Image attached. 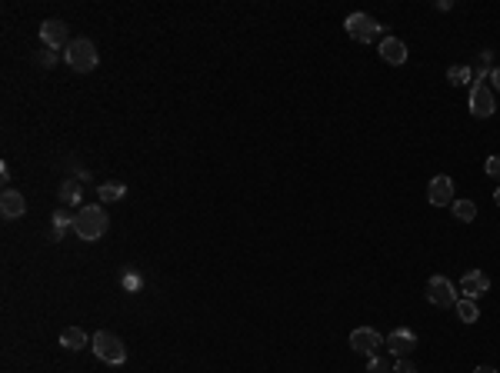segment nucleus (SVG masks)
I'll use <instances>...</instances> for the list:
<instances>
[{
    "mask_svg": "<svg viewBox=\"0 0 500 373\" xmlns=\"http://www.w3.org/2000/svg\"><path fill=\"white\" fill-rule=\"evenodd\" d=\"M427 300H431L433 307H454L460 297H457V290H454V283H450L444 274H433L431 280H427Z\"/></svg>",
    "mask_w": 500,
    "mask_h": 373,
    "instance_id": "nucleus-5",
    "label": "nucleus"
},
{
    "mask_svg": "<svg viewBox=\"0 0 500 373\" xmlns=\"http://www.w3.org/2000/svg\"><path fill=\"white\" fill-rule=\"evenodd\" d=\"M107 227H111V220H107V213L100 207H81L77 217H74V234L81 237V240H87V244L100 240V237L107 234Z\"/></svg>",
    "mask_w": 500,
    "mask_h": 373,
    "instance_id": "nucleus-1",
    "label": "nucleus"
},
{
    "mask_svg": "<svg viewBox=\"0 0 500 373\" xmlns=\"http://www.w3.org/2000/svg\"><path fill=\"white\" fill-rule=\"evenodd\" d=\"M90 346H94V353H97L104 363H111V367H120V363H127V344L117 337V333L97 330V333H94V340H90Z\"/></svg>",
    "mask_w": 500,
    "mask_h": 373,
    "instance_id": "nucleus-3",
    "label": "nucleus"
},
{
    "mask_svg": "<svg viewBox=\"0 0 500 373\" xmlns=\"http://www.w3.org/2000/svg\"><path fill=\"white\" fill-rule=\"evenodd\" d=\"M473 373H497L494 367H473Z\"/></svg>",
    "mask_w": 500,
    "mask_h": 373,
    "instance_id": "nucleus-27",
    "label": "nucleus"
},
{
    "mask_svg": "<svg viewBox=\"0 0 500 373\" xmlns=\"http://www.w3.org/2000/svg\"><path fill=\"white\" fill-rule=\"evenodd\" d=\"M471 113L477 117V120H487V117H494V111H497V100H494V90L487 87V83H473L471 87Z\"/></svg>",
    "mask_w": 500,
    "mask_h": 373,
    "instance_id": "nucleus-6",
    "label": "nucleus"
},
{
    "mask_svg": "<svg viewBox=\"0 0 500 373\" xmlns=\"http://www.w3.org/2000/svg\"><path fill=\"white\" fill-rule=\"evenodd\" d=\"M494 204H497V207H500V187H497V194H494Z\"/></svg>",
    "mask_w": 500,
    "mask_h": 373,
    "instance_id": "nucleus-28",
    "label": "nucleus"
},
{
    "mask_svg": "<svg viewBox=\"0 0 500 373\" xmlns=\"http://www.w3.org/2000/svg\"><path fill=\"white\" fill-rule=\"evenodd\" d=\"M490 83L500 90V67H490Z\"/></svg>",
    "mask_w": 500,
    "mask_h": 373,
    "instance_id": "nucleus-26",
    "label": "nucleus"
},
{
    "mask_svg": "<svg viewBox=\"0 0 500 373\" xmlns=\"http://www.w3.org/2000/svg\"><path fill=\"white\" fill-rule=\"evenodd\" d=\"M380 57H384L387 64H394V67H401L403 60H407V43L397 41V37H384V41H380Z\"/></svg>",
    "mask_w": 500,
    "mask_h": 373,
    "instance_id": "nucleus-13",
    "label": "nucleus"
},
{
    "mask_svg": "<svg viewBox=\"0 0 500 373\" xmlns=\"http://www.w3.org/2000/svg\"><path fill=\"white\" fill-rule=\"evenodd\" d=\"M74 217H77V213L57 210V213H54V230H50V240H64V230H67V227H74Z\"/></svg>",
    "mask_w": 500,
    "mask_h": 373,
    "instance_id": "nucleus-18",
    "label": "nucleus"
},
{
    "mask_svg": "<svg viewBox=\"0 0 500 373\" xmlns=\"http://www.w3.org/2000/svg\"><path fill=\"white\" fill-rule=\"evenodd\" d=\"M394 373H417V367L403 357V360H394Z\"/></svg>",
    "mask_w": 500,
    "mask_h": 373,
    "instance_id": "nucleus-24",
    "label": "nucleus"
},
{
    "mask_svg": "<svg viewBox=\"0 0 500 373\" xmlns=\"http://www.w3.org/2000/svg\"><path fill=\"white\" fill-rule=\"evenodd\" d=\"M0 213H4V220H17V217L27 213V200L20 197V190L7 187V190L0 194Z\"/></svg>",
    "mask_w": 500,
    "mask_h": 373,
    "instance_id": "nucleus-12",
    "label": "nucleus"
},
{
    "mask_svg": "<svg viewBox=\"0 0 500 373\" xmlns=\"http://www.w3.org/2000/svg\"><path fill=\"white\" fill-rule=\"evenodd\" d=\"M490 290V276L484 270H467V274L460 276V293L467 297V300H477V297H484Z\"/></svg>",
    "mask_w": 500,
    "mask_h": 373,
    "instance_id": "nucleus-9",
    "label": "nucleus"
},
{
    "mask_svg": "<svg viewBox=\"0 0 500 373\" xmlns=\"http://www.w3.org/2000/svg\"><path fill=\"white\" fill-rule=\"evenodd\" d=\"M70 30L64 20H43L41 24V41L47 43V50H57V47H70L67 43Z\"/></svg>",
    "mask_w": 500,
    "mask_h": 373,
    "instance_id": "nucleus-10",
    "label": "nucleus"
},
{
    "mask_svg": "<svg viewBox=\"0 0 500 373\" xmlns=\"http://www.w3.org/2000/svg\"><path fill=\"white\" fill-rule=\"evenodd\" d=\"M484 170H487V177H494V180H500V153H490V157H487V164H484Z\"/></svg>",
    "mask_w": 500,
    "mask_h": 373,
    "instance_id": "nucleus-22",
    "label": "nucleus"
},
{
    "mask_svg": "<svg viewBox=\"0 0 500 373\" xmlns=\"http://www.w3.org/2000/svg\"><path fill=\"white\" fill-rule=\"evenodd\" d=\"M344 30L350 34V41L357 43H374L377 37H380V24H377L370 14H363V10H357V14H350L347 20H344Z\"/></svg>",
    "mask_w": 500,
    "mask_h": 373,
    "instance_id": "nucleus-4",
    "label": "nucleus"
},
{
    "mask_svg": "<svg viewBox=\"0 0 500 373\" xmlns=\"http://www.w3.org/2000/svg\"><path fill=\"white\" fill-rule=\"evenodd\" d=\"M350 346H354L357 353H363V357H377L380 346H387V340L377 330H370V327H357V330L350 333Z\"/></svg>",
    "mask_w": 500,
    "mask_h": 373,
    "instance_id": "nucleus-7",
    "label": "nucleus"
},
{
    "mask_svg": "<svg viewBox=\"0 0 500 373\" xmlns=\"http://www.w3.org/2000/svg\"><path fill=\"white\" fill-rule=\"evenodd\" d=\"M387 350L394 353V360L410 357V353L417 350V333L410 330V327H397V330H390V337H387Z\"/></svg>",
    "mask_w": 500,
    "mask_h": 373,
    "instance_id": "nucleus-8",
    "label": "nucleus"
},
{
    "mask_svg": "<svg viewBox=\"0 0 500 373\" xmlns=\"http://www.w3.org/2000/svg\"><path fill=\"white\" fill-rule=\"evenodd\" d=\"M447 80L454 83V87H467V83L473 80V70L464 67V64H454V67L447 70Z\"/></svg>",
    "mask_w": 500,
    "mask_h": 373,
    "instance_id": "nucleus-19",
    "label": "nucleus"
},
{
    "mask_svg": "<svg viewBox=\"0 0 500 373\" xmlns=\"http://www.w3.org/2000/svg\"><path fill=\"white\" fill-rule=\"evenodd\" d=\"M100 194V204H117V200H124L127 197V183H120V180H107V183H100L97 187Z\"/></svg>",
    "mask_w": 500,
    "mask_h": 373,
    "instance_id": "nucleus-14",
    "label": "nucleus"
},
{
    "mask_svg": "<svg viewBox=\"0 0 500 373\" xmlns=\"http://www.w3.org/2000/svg\"><path fill=\"white\" fill-rule=\"evenodd\" d=\"M427 200H431L433 207H447V204H454V180L440 174V177L431 180V187H427Z\"/></svg>",
    "mask_w": 500,
    "mask_h": 373,
    "instance_id": "nucleus-11",
    "label": "nucleus"
},
{
    "mask_svg": "<svg viewBox=\"0 0 500 373\" xmlns=\"http://www.w3.org/2000/svg\"><path fill=\"white\" fill-rule=\"evenodd\" d=\"M450 210H454V217L464 223H473V217H477V207H473V200H454L450 204Z\"/></svg>",
    "mask_w": 500,
    "mask_h": 373,
    "instance_id": "nucleus-20",
    "label": "nucleus"
},
{
    "mask_svg": "<svg viewBox=\"0 0 500 373\" xmlns=\"http://www.w3.org/2000/svg\"><path fill=\"white\" fill-rule=\"evenodd\" d=\"M120 283H124L127 290H140V283H144V280H140L137 274H124L120 276Z\"/></svg>",
    "mask_w": 500,
    "mask_h": 373,
    "instance_id": "nucleus-23",
    "label": "nucleus"
},
{
    "mask_svg": "<svg viewBox=\"0 0 500 373\" xmlns=\"http://www.w3.org/2000/svg\"><path fill=\"white\" fill-rule=\"evenodd\" d=\"M367 373H394V363H390V357H370V363H367Z\"/></svg>",
    "mask_w": 500,
    "mask_h": 373,
    "instance_id": "nucleus-21",
    "label": "nucleus"
},
{
    "mask_svg": "<svg viewBox=\"0 0 500 373\" xmlns=\"http://www.w3.org/2000/svg\"><path fill=\"white\" fill-rule=\"evenodd\" d=\"M57 197H60V204L77 207V204H81V183H77V180H64L60 190H57Z\"/></svg>",
    "mask_w": 500,
    "mask_h": 373,
    "instance_id": "nucleus-16",
    "label": "nucleus"
},
{
    "mask_svg": "<svg viewBox=\"0 0 500 373\" xmlns=\"http://www.w3.org/2000/svg\"><path fill=\"white\" fill-rule=\"evenodd\" d=\"M54 60H57L54 54H41V57H37V64H41V67H54Z\"/></svg>",
    "mask_w": 500,
    "mask_h": 373,
    "instance_id": "nucleus-25",
    "label": "nucleus"
},
{
    "mask_svg": "<svg viewBox=\"0 0 500 373\" xmlns=\"http://www.w3.org/2000/svg\"><path fill=\"white\" fill-rule=\"evenodd\" d=\"M454 310H457V317L464 320V323H477V320H480V310H477V300H467V297H460L457 304H454Z\"/></svg>",
    "mask_w": 500,
    "mask_h": 373,
    "instance_id": "nucleus-17",
    "label": "nucleus"
},
{
    "mask_svg": "<svg viewBox=\"0 0 500 373\" xmlns=\"http://www.w3.org/2000/svg\"><path fill=\"white\" fill-rule=\"evenodd\" d=\"M60 346L77 353V350H83V346H87V333H83L81 327H67V330L60 333Z\"/></svg>",
    "mask_w": 500,
    "mask_h": 373,
    "instance_id": "nucleus-15",
    "label": "nucleus"
},
{
    "mask_svg": "<svg viewBox=\"0 0 500 373\" xmlns=\"http://www.w3.org/2000/svg\"><path fill=\"white\" fill-rule=\"evenodd\" d=\"M64 60L70 64V70H74V73H90V70H97V64H100L97 43L90 41V37H77V41L67 47Z\"/></svg>",
    "mask_w": 500,
    "mask_h": 373,
    "instance_id": "nucleus-2",
    "label": "nucleus"
}]
</instances>
